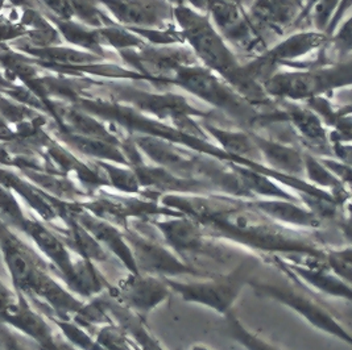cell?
I'll return each mask as SVG.
<instances>
[{
    "instance_id": "obj_2",
    "label": "cell",
    "mask_w": 352,
    "mask_h": 350,
    "mask_svg": "<svg viewBox=\"0 0 352 350\" xmlns=\"http://www.w3.org/2000/svg\"><path fill=\"white\" fill-rule=\"evenodd\" d=\"M148 223L184 264L208 277L224 272L221 268L231 265L236 258L234 249L224 245L222 241L206 236L201 225L185 215L153 218Z\"/></svg>"
},
{
    "instance_id": "obj_12",
    "label": "cell",
    "mask_w": 352,
    "mask_h": 350,
    "mask_svg": "<svg viewBox=\"0 0 352 350\" xmlns=\"http://www.w3.org/2000/svg\"><path fill=\"white\" fill-rule=\"evenodd\" d=\"M255 207L264 212L277 223L289 225L293 228L309 229V231H324L330 225L322 222L310 209L301 207L300 203L281 200V199H267L255 200Z\"/></svg>"
},
{
    "instance_id": "obj_3",
    "label": "cell",
    "mask_w": 352,
    "mask_h": 350,
    "mask_svg": "<svg viewBox=\"0 0 352 350\" xmlns=\"http://www.w3.org/2000/svg\"><path fill=\"white\" fill-rule=\"evenodd\" d=\"M258 259L251 255L243 258L228 271L219 272L202 281L181 282L175 278H165L172 292L179 295L184 302L199 304L226 316L232 311L243 288L254 279Z\"/></svg>"
},
{
    "instance_id": "obj_17",
    "label": "cell",
    "mask_w": 352,
    "mask_h": 350,
    "mask_svg": "<svg viewBox=\"0 0 352 350\" xmlns=\"http://www.w3.org/2000/svg\"><path fill=\"white\" fill-rule=\"evenodd\" d=\"M52 320L61 329L66 341L70 342L76 349L78 350H106L90 334L85 331V328L70 321V318H53Z\"/></svg>"
},
{
    "instance_id": "obj_18",
    "label": "cell",
    "mask_w": 352,
    "mask_h": 350,
    "mask_svg": "<svg viewBox=\"0 0 352 350\" xmlns=\"http://www.w3.org/2000/svg\"><path fill=\"white\" fill-rule=\"evenodd\" d=\"M324 265L338 278L352 285L351 244H349L346 248H327Z\"/></svg>"
},
{
    "instance_id": "obj_15",
    "label": "cell",
    "mask_w": 352,
    "mask_h": 350,
    "mask_svg": "<svg viewBox=\"0 0 352 350\" xmlns=\"http://www.w3.org/2000/svg\"><path fill=\"white\" fill-rule=\"evenodd\" d=\"M67 287L82 298L93 299L107 291L111 285L96 266V262L83 259L74 262V275Z\"/></svg>"
},
{
    "instance_id": "obj_25",
    "label": "cell",
    "mask_w": 352,
    "mask_h": 350,
    "mask_svg": "<svg viewBox=\"0 0 352 350\" xmlns=\"http://www.w3.org/2000/svg\"><path fill=\"white\" fill-rule=\"evenodd\" d=\"M138 350H142V349H140V348H139V347H138Z\"/></svg>"
},
{
    "instance_id": "obj_19",
    "label": "cell",
    "mask_w": 352,
    "mask_h": 350,
    "mask_svg": "<svg viewBox=\"0 0 352 350\" xmlns=\"http://www.w3.org/2000/svg\"><path fill=\"white\" fill-rule=\"evenodd\" d=\"M96 341L106 350H138V345L115 323L102 325Z\"/></svg>"
},
{
    "instance_id": "obj_6",
    "label": "cell",
    "mask_w": 352,
    "mask_h": 350,
    "mask_svg": "<svg viewBox=\"0 0 352 350\" xmlns=\"http://www.w3.org/2000/svg\"><path fill=\"white\" fill-rule=\"evenodd\" d=\"M80 206L96 218L115 224L119 228H127L132 220L148 222L153 218H172L182 215L176 209L165 207L157 199H152L149 196L140 199L104 195L90 199Z\"/></svg>"
},
{
    "instance_id": "obj_24",
    "label": "cell",
    "mask_w": 352,
    "mask_h": 350,
    "mask_svg": "<svg viewBox=\"0 0 352 350\" xmlns=\"http://www.w3.org/2000/svg\"><path fill=\"white\" fill-rule=\"evenodd\" d=\"M192 350H210L206 347H204V345H194L192 347Z\"/></svg>"
},
{
    "instance_id": "obj_16",
    "label": "cell",
    "mask_w": 352,
    "mask_h": 350,
    "mask_svg": "<svg viewBox=\"0 0 352 350\" xmlns=\"http://www.w3.org/2000/svg\"><path fill=\"white\" fill-rule=\"evenodd\" d=\"M227 334L245 350H281L247 329L231 311L226 316Z\"/></svg>"
},
{
    "instance_id": "obj_20",
    "label": "cell",
    "mask_w": 352,
    "mask_h": 350,
    "mask_svg": "<svg viewBox=\"0 0 352 350\" xmlns=\"http://www.w3.org/2000/svg\"><path fill=\"white\" fill-rule=\"evenodd\" d=\"M102 167H104V170L110 175L112 186L116 190L127 192V194H139L142 190L140 183H139L138 176L135 173H132L129 170H124V169L113 167L107 163H102Z\"/></svg>"
},
{
    "instance_id": "obj_22",
    "label": "cell",
    "mask_w": 352,
    "mask_h": 350,
    "mask_svg": "<svg viewBox=\"0 0 352 350\" xmlns=\"http://www.w3.org/2000/svg\"><path fill=\"white\" fill-rule=\"evenodd\" d=\"M16 132L12 130L10 124L0 117V143H12L16 140Z\"/></svg>"
},
{
    "instance_id": "obj_21",
    "label": "cell",
    "mask_w": 352,
    "mask_h": 350,
    "mask_svg": "<svg viewBox=\"0 0 352 350\" xmlns=\"http://www.w3.org/2000/svg\"><path fill=\"white\" fill-rule=\"evenodd\" d=\"M44 4L49 7L52 11H54L57 15L63 17H69L73 11L67 0H41Z\"/></svg>"
},
{
    "instance_id": "obj_7",
    "label": "cell",
    "mask_w": 352,
    "mask_h": 350,
    "mask_svg": "<svg viewBox=\"0 0 352 350\" xmlns=\"http://www.w3.org/2000/svg\"><path fill=\"white\" fill-rule=\"evenodd\" d=\"M268 264L276 266L281 272L290 277L297 283L304 282L305 285L320 291L324 295L334 296L339 299L352 301V290L350 283L338 278L317 258L293 257L285 259L278 255L270 258Z\"/></svg>"
},
{
    "instance_id": "obj_5",
    "label": "cell",
    "mask_w": 352,
    "mask_h": 350,
    "mask_svg": "<svg viewBox=\"0 0 352 350\" xmlns=\"http://www.w3.org/2000/svg\"><path fill=\"white\" fill-rule=\"evenodd\" d=\"M248 286L252 288V291L258 298L270 299L288 307L297 315L305 318L309 324H311L314 328L324 334L334 336L338 340H342L346 344L351 345V336L344 329V327L339 324V321L327 308H324L322 304L316 302L310 296L301 294L293 288L276 286L272 283L258 282L255 279L250 281Z\"/></svg>"
},
{
    "instance_id": "obj_23",
    "label": "cell",
    "mask_w": 352,
    "mask_h": 350,
    "mask_svg": "<svg viewBox=\"0 0 352 350\" xmlns=\"http://www.w3.org/2000/svg\"><path fill=\"white\" fill-rule=\"evenodd\" d=\"M15 304L12 294L0 283V315H3L8 308Z\"/></svg>"
},
{
    "instance_id": "obj_10",
    "label": "cell",
    "mask_w": 352,
    "mask_h": 350,
    "mask_svg": "<svg viewBox=\"0 0 352 350\" xmlns=\"http://www.w3.org/2000/svg\"><path fill=\"white\" fill-rule=\"evenodd\" d=\"M96 301L106 310L112 321L129 336L142 350H165L160 341L151 334L145 324V318L133 312L131 308L116 301L107 290L96 296Z\"/></svg>"
},
{
    "instance_id": "obj_14",
    "label": "cell",
    "mask_w": 352,
    "mask_h": 350,
    "mask_svg": "<svg viewBox=\"0 0 352 350\" xmlns=\"http://www.w3.org/2000/svg\"><path fill=\"white\" fill-rule=\"evenodd\" d=\"M11 325L16 327L20 331L30 337L41 347L43 350H57V337L53 334L48 323L38 314L32 311L27 304L21 305L16 303L8 308L3 315Z\"/></svg>"
},
{
    "instance_id": "obj_8",
    "label": "cell",
    "mask_w": 352,
    "mask_h": 350,
    "mask_svg": "<svg viewBox=\"0 0 352 350\" xmlns=\"http://www.w3.org/2000/svg\"><path fill=\"white\" fill-rule=\"evenodd\" d=\"M112 296L145 318L161 303L168 301L172 291L165 278L142 272H129L116 286L109 288Z\"/></svg>"
},
{
    "instance_id": "obj_13",
    "label": "cell",
    "mask_w": 352,
    "mask_h": 350,
    "mask_svg": "<svg viewBox=\"0 0 352 350\" xmlns=\"http://www.w3.org/2000/svg\"><path fill=\"white\" fill-rule=\"evenodd\" d=\"M73 207L61 218L65 223V228H60L57 235L64 242L67 249H72L74 253L83 259L93 262H106L110 259V253L96 241L82 225H80L72 213Z\"/></svg>"
},
{
    "instance_id": "obj_4",
    "label": "cell",
    "mask_w": 352,
    "mask_h": 350,
    "mask_svg": "<svg viewBox=\"0 0 352 350\" xmlns=\"http://www.w3.org/2000/svg\"><path fill=\"white\" fill-rule=\"evenodd\" d=\"M120 229L129 244L139 272L161 278L182 275L210 278L208 274L184 264L159 236H152L148 222L132 220L127 228Z\"/></svg>"
},
{
    "instance_id": "obj_11",
    "label": "cell",
    "mask_w": 352,
    "mask_h": 350,
    "mask_svg": "<svg viewBox=\"0 0 352 350\" xmlns=\"http://www.w3.org/2000/svg\"><path fill=\"white\" fill-rule=\"evenodd\" d=\"M23 231H25L32 237L38 249L52 261L67 285L74 275V261L72 259L69 249L65 246L61 239L43 224L30 219H25L23 224Z\"/></svg>"
},
{
    "instance_id": "obj_9",
    "label": "cell",
    "mask_w": 352,
    "mask_h": 350,
    "mask_svg": "<svg viewBox=\"0 0 352 350\" xmlns=\"http://www.w3.org/2000/svg\"><path fill=\"white\" fill-rule=\"evenodd\" d=\"M72 213L74 219L104 248L107 253H111L123 264L129 272H139L129 244L119 226L96 218L89 211L80 207V205L73 207Z\"/></svg>"
},
{
    "instance_id": "obj_1",
    "label": "cell",
    "mask_w": 352,
    "mask_h": 350,
    "mask_svg": "<svg viewBox=\"0 0 352 350\" xmlns=\"http://www.w3.org/2000/svg\"><path fill=\"white\" fill-rule=\"evenodd\" d=\"M165 207L176 209L201 225L211 239L243 246L268 264L273 255L283 258L311 257L324 262L329 241L323 231H309L277 223L255 207L254 199L228 195H176L159 198Z\"/></svg>"
}]
</instances>
